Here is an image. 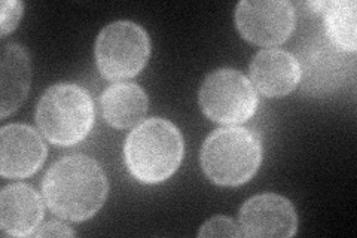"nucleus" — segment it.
I'll list each match as a JSON object with an SVG mask.
<instances>
[{
	"mask_svg": "<svg viewBox=\"0 0 357 238\" xmlns=\"http://www.w3.org/2000/svg\"><path fill=\"white\" fill-rule=\"evenodd\" d=\"M47 160L40 135L24 124H9L0 131V174L24 179L35 174Z\"/></svg>",
	"mask_w": 357,
	"mask_h": 238,
	"instance_id": "10",
	"label": "nucleus"
},
{
	"mask_svg": "<svg viewBox=\"0 0 357 238\" xmlns=\"http://www.w3.org/2000/svg\"><path fill=\"white\" fill-rule=\"evenodd\" d=\"M31 66L27 50L18 43H8L0 60V117L6 118L20 109L27 98Z\"/></svg>",
	"mask_w": 357,
	"mask_h": 238,
	"instance_id": "13",
	"label": "nucleus"
},
{
	"mask_svg": "<svg viewBox=\"0 0 357 238\" xmlns=\"http://www.w3.org/2000/svg\"><path fill=\"white\" fill-rule=\"evenodd\" d=\"M183 135L173 122L151 118L140 122L126 140L124 158L128 172L142 184H161L182 163Z\"/></svg>",
	"mask_w": 357,
	"mask_h": 238,
	"instance_id": "2",
	"label": "nucleus"
},
{
	"mask_svg": "<svg viewBox=\"0 0 357 238\" xmlns=\"http://www.w3.org/2000/svg\"><path fill=\"white\" fill-rule=\"evenodd\" d=\"M198 100L207 118L225 126L249 121L258 107L253 84L236 69L211 72L199 88Z\"/></svg>",
	"mask_w": 357,
	"mask_h": 238,
	"instance_id": "6",
	"label": "nucleus"
},
{
	"mask_svg": "<svg viewBox=\"0 0 357 238\" xmlns=\"http://www.w3.org/2000/svg\"><path fill=\"white\" fill-rule=\"evenodd\" d=\"M35 237H75L76 232L61 222H48L33 234Z\"/></svg>",
	"mask_w": 357,
	"mask_h": 238,
	"instance_id": "18",
	"label": "nucleus"
},
{
	"mask_svg": "<svg viewBox=\"0 0 357 238\" xmlns=\"http://www.w3.org/2000/svg\"><path fill=\"white\" fill-rule=\"evenodd\" d=\"M42 192L54 214L70 222H84L103 207L109 182L96 160L76 154L51 165L43 177Z\"/></svg>",
	"mask_w": 357,
	"mask_h": 238,
	"instance_id": "1",
	"label": "nucleus"
},
{
	"mask_svg": "<svg viewBox=\"0 0 357 238\" xmlns=\"http://www.w3.org/2000/svg\"><path fill=\"white\" fill-rule=\"evenodd\" d=\"M35 118L39 131L50 143L77 144L93 128V98L84 87L69 82L55 84L42 94Z\"/></svg>",
	"mask_w": 357,
	"mask_h": 238,
	"instance_id": "4",
	"label": "nucleus"
},
{
	"mask_svg": "<svg viewBox=\"0 0 357 238\" xmlns=\"http://www.w3.org/2000/svg\"><path fill=\"white\" fill-rule=\"evenodd\" d=\"M252 84L265 97H284L301 82L298 59L283 50H262L250 63Z\"/></svg>",
	"mask_w": 357,
	"mask_h": 238,
	"instance_id": "11",
	"label": "nucleus"
},
{
	"mask_svg": "<svg viewBox=\"0 0 357 238\" xmlns=\"http://www.w3.org/2000/svg\"><path fill=\"white\" fill-rule=\"evenodd\" d=\"M329 40L311 43L301 52V81L304 91L314 97L333 94L353 73L354 61Z\"/></svg>",
	"mask_w": 357,
	"mask_h": 238,
	"instance_id": "8",
	"label": "nucleus"
},
{
	"mask_svg": "<svg viewBox=\"0 0 357 238\" xmlns=\"http://www.w3.org/2000/svg\"><path fill=\"white\" fill-rule=\"evenodd\" d=\"M22 10H24V6L17 0H3L0 3V35L2 38L17 29L22 17Z\"/></svg>",
	"mask_w": 357,
	"mask_h": 238,
	"instance_id": "17",
	"label": "nucleus"
},
{
	"mask_svg": "<svg viewBox=\"0 0 357 238\" xmlns=\"http://www.w3.org/2000/svg\"><path fill=\"white\" fill-rule=\"evenodd\" d=\"M240 230L250 238H289L296 234L298 214L286 197L255 195L240 210Z\"/></svg>",
	"mask_w": 357,
	"mask_h": 238,
	"instance_id": "9",
	"label": "nucleus"
},
{
	"mask_svg": "<svg viewBox=\"0 0 357 238\" xmlns=\"http://www.w3.org/2000/svg\"><path fill=\"white\" fill-rule=\"evenodd\" d=\"M103 117L114 128H131L146 115L149 100L142 87L131 82H118L106 88L102 98Z\"/></svg>",
	"mask_w": 357,
	"mask_h": 238,
	"instance_id": "14",
	"label": "nucleus"
},
{
	"mask_svg": "<svg viewBox=\"0 0 357 238\" xmlns=\"http://www.w3.org/2000/svg\"><path fill=\"white\" fill-rule=\"evenodd\" d=\"M98 72L109 81H122L139 75L151 57L148 31L132 21L107 24L96 40Z\"/></svg>",
	"mask_w": 357,
	"mask_h": 238,
	"instance_id": "5",
	"label": "nucleus"
},
{
	"mask_svg": "<svg viewBox=\"0 0 357 238\" xmlns=\"http://www.w3.org/2000/svg\"><path fill=\"white\" fill-rule=\"evenodd\" d=\"M201 238L210 237H243L240 226L229 218L225 216H215L207 221L198 232Z\"/></svg>",
	"mask_w": 357,
	"mask_h": 238,
	"instance_id": "16",
	"label": "nucleus"
},
{
	"mask_svg": "<svg viewBox=\"0 0 357 238\" xmlns=\"http://www.w3.org/2000/svg\"><path fill=\"white\" fill-rule=\"evenodd\" d=\"M356 10L357 5L353 0L326 2L325 9H323L329 42L349 54H354L357 48Z\"/></svg>",
	"mask_w": 357,
	"mask_h": 238,
	"instance_id": "15",
	"label": "nucleus"
},
{
	"mask_svg": "<svg viewBox=\"0 0 357 238\" xmlns=\"http://www.w3.org/2000/svg\"><path fill=\"white\" fill-rule=\"evenodd\" d=\"M262 163V143L243 127L218 128L201 147L203 172L219 186H238L256 174Z\"/></svg>",
	"mask_w": 357,
	"mask_h": 238,
	"instance_id": "3",
	"label": "nucleus"
},
{
	"mask_svg": "<svg viewBox=\"0 0 357 238\" xmlns=\"http://www.w3.org/2000/svg\"><path fill=\"white\" fill-rule=\"evenodd\" d=\"M43 219V201L26 184L8 185L0 192V226L13 237L33 235Z\"/></svg>",
	"mask_w": 357,
	"mask_h": 238,
	"instance_id": "12",
	"label": "nucleus"
},
{
	"mask_svg": "<svg viewBox=\"0 0 357 238\" xmlns=\"http://www.w3.org/2000/svg\"><path fill=\"white\" fill-rule=\"evenodd\" d=\"M295 6L286 0H244L236 8L240 35L259 47L284 43L295 30Z\"/></svg>",
	"mask_w": 357,
	"mask_h": 238,
	"instance_id": "7",
	"label": "nucleus"
}]
</instances>
